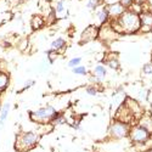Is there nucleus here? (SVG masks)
<instances>
[{
	"label": "nucleus",
	"instance_id": "nucleus-1",
	"mask_svg": "<svg viewBox=\"0 0 152 152\" xmlns=\"http://www.w3.org/2000/svg\"><path fill=\"white\" fill-rule=\"evenodd\" d=\"M40 140V135L38 132H22L16 135L15 150L17 152H28L33 150Z\"/></svg>",
	"mask_w": 152,
	"mask_h": 152
},
{
	"label": "nucleus",
	"instance_id": "nucleus-2",
	"mask_svg": "<svg viewBox=\"0 0 152 152\" xmlns=\"http://www.w3.org/2000/svg\"><path fill=\"white\" fill-rule=\"evenodd\" d=\"M117 21L122 26L124 34H135L141 28L140 16L132 10H125L123 15L119 18H117Z\"/></svg>",
	"mask_w": 152,
	"mask_h": 152
},
{
	"label": "nucleus",
	"instance_id": "nucleus-3",
	"mask_svg": "<svg viewBox=\"0 0 152 152\" xmlns=\"http://www.w3.org/2000/svg\"><path fill=\"white\" fill-rule=\"evenodd\" d=\"M58 115V112L55 107L46 105L40 108H38L35 111H32L29 113V118L34 123H39V124H49L51 123V121Z\"/></svg>",
	"mask_w": 152,
	"mask_h": 152
},
{
	"label": "nucleus",
	"instance_id": "nucleus-4",
	"mask_svg": "<svg viewBox=\"0 0 152 152\" xmlns=\"http://www.w3.org/2000/svg\"><path fill=\"white\" fill-rule=\"evenodd\" d=\"M129 140L132 141L133 145L135 146H146L150 145L152 134L146 130L144 126L139 125L137 123L130 126V132H129Z\"/></svg>",
	"mask_w": 152,
	"mask_h": 152
},
{
	"label": "nucleus",
	"instance_id": "nucleus-5",
	"mask_svg": "<svg viewBox=\"0 0 152 152\" xmlns=\"http://www.w3.org/2000/svg\"><path fill=\"white\" fill-rule=\"evenodd\" d=\"M130 124L124 123L118 119H113L112 123L108 126V136L115 140H119V139H125L129 136L130 132Z\"/></svg>",
	"mask_w": 152,
	"mask_h": 152
},
{
	"label": "nucleus",
	"instance_id": "nucleus-6",
	"mask_svg": "<svg viewBox=\"0 0 152 152\" xmlns=\"http://www.w3.org/2000/svg\"><path fill=\"white\" fill-rule=\"evenodd\" d=\"M99 31L100 28L95 24H90L88 26L83 32H82V35H80V44L83 43H89L96 38H99Z\"/></svg>",
	"mask_w": 152,
	"mask_h": 152
},
{
	"label": "nucleus",
	"instance_id": "nucleus-7",
	"mask_svg": "<svg viewBox=\"0 0 152 152\" xmlns=\"http://www.w3.org/2000/svg\"><path fill=\"white\" fill-rule=\"evenodd\" d=\"M124 105L128 107V110L133 113V116L135 117L136 121H139V118H141V117L144 116V113H142V107H141V105L139 104L136 100H133V99H130V97H126Z\"/></svg>",
	"mask_w": 152,
	"mask_h": 152
},
{
	"label": "nucleus",
	"instance_id": "nucleus-8",
	"mask_svg": "<svg viewBox=\"0 0 152 152\" xmlns=\"http://www.w3.org/2000/svg\"><path fill=\"white\" fill-rule=\"evenodd\" d=\"M140 23H141V28L144 33L151 32L152 31V11L151 10H144L140 15Z\"/></svg>",
	"mask_w": 152,
	"mask_h": 152
},
{
	"label": "nucleus",
	"instance_id": "nucleus-9",
	"mask_svg": "<svg viewBox=\"0 0 152 152\" xmlns=\"http://www.w3.org/2000/svg\"><path fill=\"white\" fill-rule=\"evenodd\" d=\"M106 7H107V11H108L110 18H112V20L119 18L123 15V12L125 11V9L119 4V1L118 3H115V4H111V5L106 6Z\"/></svg>",
	"mask_w": 152,
	"mask_h": 152
},
{
	"label": "nucleus",
	"instance_id": "nucleus-10",
	"mask_svg": "<svg viewBox=\"0 0 152 152\" xmlns=\"http://www.w3.org/2000/svg\"><path fill=\"white\" fill-rule=\"evenodd\" d=\"M104 65L108 66V67L112 68V69H118V68L121 67L119 60H118V57H117L115 54H110V55L104 60Z\"/></svg>",
	"mask_w": 152,
	"mask_h": 152
},
{
	"label": "nucleus",
	"instance_id": "nucleus-11",
	"mask_svg": "<svg viewBox=\"0 0 152 152\" xmlns=\"http://www.w3.org/2000/svg\"><path fill=\"white\" fill-rule=\"evenodd\" d=\"M96 20L99 22V24H106L110 20V15H108V11H107V7L104 6V7H101L97 12H96Z\"/></svg>",
	"mask_w": 152,
	"mask_h": 152
},
{
	"label": "nucleus",
	"instance_id": "nucleus-12",
	"mask_svg": "<svg viewBox=\"0 0 152 152\" xmlns=\"http://www.w3.org/2000/svg\"><path fill=\"white\" fill-rule=\"evenodd\" d=\"M106 74H107V69L105 67V65H102V63H99V65H96L93 69V75H95V77H97L100 80H102L106 78Z\"/></svg>",
	"mask_w": 152,
	"mask_h": 152
},
{
	"label": "nucleus",
	"instance_id": "nucleus-13",
	"mask_svg": "<svg viewBox=\"0 0 152 152\" xmlns=\"http://www.w3.org/2000/svg\"><path fill=\"white\" fill-rule=\"evenodd\" d=\"M65 48H66V40L63 39V38H56V39L51 43V45H50V49L54 50L56 53L62 51Z\"/></svg>",
	"mask_w": 152,
	"mask_h": 152
},
{
	"label": "nucleus",
	"instance_id": "nucleus-14",
	"mask_svg": "<svg viewBox=\"0 0 152 152\" xmlns=\"http://www.w3.org/2000/svg\"><path fill=\"white\" fill-rule=\"evenodd\" d=\"M137 124L144 126L146 130H148L152 134V117H150V116H142L141 118H139Z\"/></svg>",
	"mask_w": 152,
	"mask_h": 152
},
{
	"label": "nucleus",
	"instance_id": "nucleus-15",
	"mask_svg": "<svg viewBox=\"0 0 152 152\" xmlns=\"http://www.w3.org/2000/svg\"><path fill=\"white\" fill-rule=\"evenodd\" d=\"M10 107L11 105L9 102H6L3 107H1V111H0V128L4 125V122L6 121L7 116H9V112H10Z\"/></svg>",
	"mask_w": 152,
	"mask_h": 152
},
{
	"label": "nucleus",
	"instance_id": "nucleus-16",
	"mask_svg": "<svg viewBox=\"0 0 152 152\" xmlns=\"http://www.w3.org/2000/svg\"><path fill=\"white\" fill-rule=\"evenodd\" d=\"M9 83H10L9 75L4 72H0V93L6 90V88L9 86Z\"/></svg>",
	"mask_w": 152,
	"mask_h": 152
},
{
	"label": "nucleus",
	"instance_id": "nucleus-17",
	"mask_svg": "<svg viewBox=\"0 0 152 152\" xmlns=\"http://www.w3.org/2000/svg\"><path fill=\"white\" fill-rule=\"evenodd\" d=\"M44 24H45V20L42 16H34L32 18V28L35 29V31L43 28Z\"/></svg>",
	"mask_w": 152,
	"mask_h": 152
},
{
	"label": "nucleus",
	"instance_id": "nucleus-18",
	"mask_svg": "<svg viewBox=\"0 0 152 152\" xmlns=\"http://www.w3.org/2000/svg\"><path fill=\"white\" fill-rule=\"evenodd\" d=\"M142 74L145 75V77L152 78V61L145 63V65L142 66Z\"/></svg>",
	"mask_w": 152,
	"mask_h": 152
},
{
	"label": "nucleus",
	"instance_id": "nucleus-19",
	"mask_svg": "<svg viewBox=\"0 0 152 152\" xmlns=\"http://www.w3.org/2000/svg\"><path fill=\"white\" fill-rule=\"evenodd\" d=\"M66 123V117L65 115H62V113H58V115L51 121V123L50 124H53V125H61V124H65Z\"/></svg>",
	"mask_w": 152,
	"mask_h": 152
},
{
	"label": "nucleus",
	"instance_id": "nucleus-20",
	"mask_svg": "<svg viewBox=\"0 0 152 152\" xmlns=\"http://www.w3.org/2000/svg\"><path fill=\"white\" fill-rule=\"evenodd\" d=\"M72 71H73L74 74H78V75H85V74H88L86 67H85V66H82V65H79V66H77V67H74Z\"/></svg>",
	"mask_w": 152,
	"mask_h": 152
},
{
	"label": "nucleus",
	"instance_id": "nucleus-21",
	"mask_svg": "<svg viewBox=\"0 0 152 152\" xmlns=\"http://www.w3.org/2000/svg\"><path fill=\"white\" fill-rule=\"evenodd\" d=\"M80 62H82V58L80 57H73V58H71L69 61H68V67L69 68H74V67H77V66H79L80 65Z\"/></svg>",
	"mask_w": 152,
	"mask_h": 152
},
{
	"label": "nucleus",
	"instance_id": "nucleus-22",
	"mask_svg": "<svg viewBox=\"0 0 152 152\" xmlns=\"http://www.w3.org/2000/svg\"><path fill=\"white\" fill-rule=\"evenodd\" d=\"M55 12L57 15H61V14H63L65 12V1L63 0H60V1L56 4V6H55Z\"/></svg>",
	"mask_w": 152,
	"mask_h": 152
},
{
	"label": "nucleus",
	"instance_id": "nucleus-23",
	"mask_svg": "<svg viewBox=\"0 0 152 152\" xmlns=\"http://www.w3.org/2000/svg\"><path fill=\"white\" fill-rule=\"evenodd\" d=\"M85 91H86L88 95H91V96H95V95H97V93H99L97 86L94 85V84H91V85H89V86H86Z\"/></svg>",
	"mask_w": 152,
	"mask_h": 152
},
{
	"label": "nucleus",
	"instance_id": "nucleus-24",
	"mask_svg": "<svg viewBox=\"0 0 152 152\" xmlns=\"http://www.w3.org/2000/svg\"><path fill=\"white\" fill-rule=\"evenodd\" d=\"M46 54H48V60H49V63H53V62L56 60V57H57V54H58V53L54 51V50H51V49H49L48 51H46Z\"/></svg>",
	"mask_w": 152,
	"mask_h": 152
},
{
	"label": "nucleus",
	"instance_id": "nucleus-25",
	"mask_svg": "<svg viewBox=\"0 0 152 152\" xmlns=\"http://www.w3.org/2000/svg\"><path fill=\"white\" fill-rule=\"evenodd\" d=\"M119 4L125 9V10H128L132 7V5L134 4V0H119Z\"/></svg>",
	"mask_w": 152,
	"mask_h": 152
},
{
	"label": "nucleus",
	"instance_id": "nucleus-26",
	"mask_svg": "<svg viewBox=\"0 0 152 152\" xmlns=\"http://www.w3.org/2000/svg\"><path fill=\"white\" fill-rule=\"evenodd\" d=\"M88 9H96V6H97V1L96 0H89V3H88Z\"/></svg>",
	"mask_w": 152,
	"mask_h": 152
},
{
	"label": "nucleus",
	"instance_id": "nucleus-27",
	"mask_svg": "<svg viewBox=\"0 0 152 152\" xmlns=\"http://www.w3.org/2000/svg\"><path fill=\"white\" fill-rule=\"evenodd\" d=\"M147 96H148V95H147V91L144 89V90H141V91H140V95H139V99H140V100H146V99H147Z\"/></svg>",
	"mask_w": 152,
	"mask_h": 152
},
{
	"label": "nucleus",
	"instance_id": "nucleus-28",
	"mask_svg": "<svg viewBox=\"0 0 152 152\" xmlns=\"http://www.w3.org/2000/svg\"><path fill=\"white\" fill-rule=\"evenodd\" d=\"M33 84H34V80H28V82H26V83H24V86L22 88V90L28 89V88H31Z\"/></svg>",
	"mask_w": 152,
	"mask_h": 152
},
{
	"label": "nucleus",
	"instance_id": "nucleus-29",
	"mask_svg": "<svg viewBox=\"0 0 152 152\" xmlns=\"http://www.w3.org/2000/svg\"><path fill=\"white\" fill-rule=\"evenodd\" d=\"M134 3H137V4H141V5H144V4L146 3V0H134Z\"/></svg>",
	"mask_w": 152,
	"mask_h": 152
},
{
	"label": "nucleus",
	"instance_id": "nucleus-30",
	"mask_svg": "<svg viewBox=\"0 0 152 152\" xmlns=\"http://www.w3.org/2000/svg\"><path fill=\"white\" fill-rule=\"evenodd\" d=\"M145 152H152V146H150V147H148V148H147Z\"/></svg>",
	"mask_w": 152,
	"mask_h": 152
},
{
	"label": "nucleus",
	"instance_id": "nucleus-31",
	"mask_svg": "<svg viewBox=\"0 0 152 152\" xmlns=\"http://www.w3.org/2000/svg\"><path fill=\"white\" fill-rule=\"evenodd\" d=\"M150 145H151V146H152V139H151V142H150Z\"/></svg>",
	"mask_w": 152,
	"mask_h": 152
},
{
	"label": "nucleus",
	"instance_id": "nucleus-32",
	"mask_svg": "<svg viewBox=\"0 0 152 152\" xmlns=\"http://www.w3.org/2000/svg\"><path fill=\"white\" fill-rule=\"evenodd\" d=\"M0 111H1V105H0Z\"/></svg>",
	"mask_w": 152,
	"mask_h": 152
},
{
	"label": "nucleus",
	"instance_id": "nucleus-33",
	"mask_svg": "<svg viewBox=\"0 0 152 152\" xmlns=\"http://www.w3.org/2000/svg\"><path fill=\"white\" fill-rule=\"evenodd\" d=\"M151 61H152V54H151Z\"/></svg>",
	"mask_w": 152,
	"mask_h": 152
}]
</instances>
